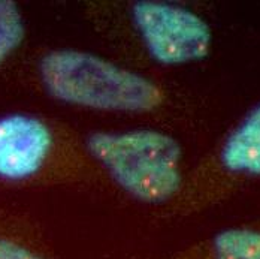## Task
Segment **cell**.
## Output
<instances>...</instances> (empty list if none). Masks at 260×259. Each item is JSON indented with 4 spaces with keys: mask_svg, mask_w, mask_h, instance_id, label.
Returning a JSON list of instances; mask_svg holds the SVG:
<instances>
[{
    "mask_svg": "<svg viewBox=\"0 0 260 259\" xmlns=\"http://www.w3.org/2000/svg\"><path fill=\"white\" fill-rule=\"evenodd\" d=\"M42 82L64 104L101 111L148 112L163 102V92L150 78L93 52L55 50L39 65Z\"/></svg>",
    "mask_w": 260,
    "mask_h": 259,
    "instance_id": "obj_1",
    "label": "cell"
},
{
    "mask_svg": "<svg viewBox=\"0 0 260 259\" xmlns=\"http://www.w3.org/2000/svg\"><path fill=\"white\" fill-rule=\"evenodd\" d=\"M87 149L114 182L142 203L163 204L181 189V146L161 130L96 132Z\"/></svg>",
    "mask_w": 260,
    "mask_h": 259,
    "instance_id": "obj_2",
    "label": "cell"
},
{
    "mask_svg": "<svg viewBox=\"0 0 260 259\" xmlns=\"http://www.w3.org/2000/svg\"><path fill=\"white\" fill-rule=\"evenodd\" d=\"M132 17L147 51L160 65L194 63L211 52V27L184 6L142 0L133 5Z\"/></svg>",
    "mask_w": 260,
    "mask_h": 259,
    "instance_id": "obj_3",
    "label": "cell"
},
{
    "mask_svg": "<svg viewBox=\"0 0 260 259\" xmlns=\"http://www.w3.org/2000/svg\"><path fill=\"white\" fill-rule=\"evenodd\" d=\"M52 149L48 125L28 114L0 117V179L23 182L36 176Z\"/></svg>",
    "mask_w": 260,
    "mask_h": 259,
    "instance_id": "obj_4",
    "label": "cell"
},
{
    "mask_svg": "<svg viewBox=\"0 0 260 259\" xmlns=\"http://www.w3.org/2000/svg\"><path fill=\"white\" fill-rule=\"evenodd\" d=\"M217 162L229 179L260 177V102L226 136Z\"/></svg>",
    "mask_w": 260,
    "mask_h": 259,
    "instance_id": "obj_5",
    "label": "cell"
},
{
    "mask_svg": "<svg viewBox=\"0 0 260 259\" xmlns=\"http://www.w3.org/2000/svg\"><path fill=\"white\" fill-rule=\"evenodd\" d=\"M174 259H260V228L235 226L223 229Z\"/></svg>",
    "mask_w": 260,
    "mask_h": 259,
    "instance_id": "obj_6",
    "label": "cell"
},
{
    "mask_svg": "<svg viewBox=\"0 0 260 259\" xmlns=\"http://www.w3.org/2000/svg\"><path fill=\"white\" fill-rule=\"evenodd\" d=\"M26 38V24L15 2L0 0V65L18 50Z\"/></svg>",
    "mask_w": 260,
    "mask_h": 259,
    "instance_id": "obj_7",
    "label": "cell"
},
{
    "mask_svg": "<svg viewBox=\"0 0 260 259\" xmlns=\"http://www.w3.org/2000/svg\"><path fill=\"white\" fill-rule=\"evenodd\" d=\"M0 259H48L26 244L0 235Z\"/></svg>",
    "mask_w": 260,
    "mask_h": 259,
    "instance_id": "obj_8",
    "label": "cell"
}]
</instances>
